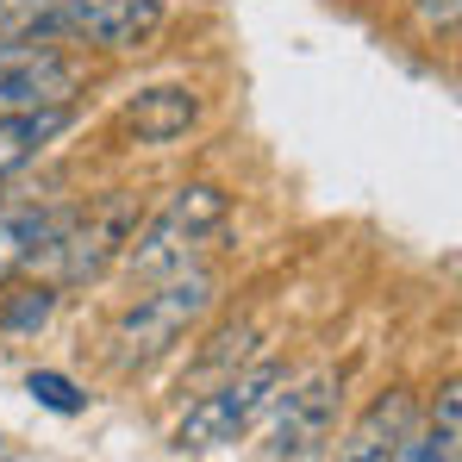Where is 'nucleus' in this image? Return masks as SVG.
<instances>
[{
	"label": "nucleus",
	"instance_id": "obj_1",
	"mask_svg": "<svg viewBox=\"0 0 462 462\" xmlns=\"http://www.w3.org/2000/svg\"><path fill=\"white\" fill-rule=\"evenodd\" d=\"M226 219H231L226 188H213V181H181L151 219L132 226L119 263H125V275H138V282L181 275V269H194V263L213 250V237L226 231Z\"/></svg>",
	"mask_w": 462,
	"mask_h": 462
},
{
	"label": "nucleus",
	"instance_id": "obj_2",
	"mask_svg": "<svg viewBox=\"0 0 462 462\" xmlns=\"http://www.w3.org/2000/svg\"><path fill=\"white\" fill-rule=\"evenodd\" d=\"M207 307H213V275H207L200 263L181 269V275H162L138 307L119 312V325H113V337H106V363H113L119 375L156 363L162 350H175V344L207 319Z\"/></svg>",
	"mask_w": 462,
	"mask_h": 462
},
{
	"label": "nucleus",
	"instance_id": "obj_3",
	"mask_svg": "<svg viewBox=\"0 0 462 462\" xmlns=\"http://www.w3.org/2000/svg\"><path fill=\"white\" fill-rule=\"evenodd\" d=\"M144 213H138V194H106L94 213L76 207L63 231L25 263V275H38V282H51V288H88L94 275H106L113 263H119V250H125V237L138 226Z\"/></svg>",
	"mask_w": 462,
	"mask_h": 462
},
{
	"label": "nucleus",
	"instance_id": "obj_4",
	"mask_svg": "<svg viewBox=\"0 0 462 462\" xmlns=\"http://www.w3.org/2000/svg\"><path fill=\"white\" fill-rule=\"evenodd\" d=\"M282 387H288V369H282V363H250V369H237V375H226L213 393H200V400L188 406V419L175 425V444H181V450L237 444V438L269 412V400H275Z\"/></svg>",
	"mask_w": 462,
	"mask_h": 462
},
{
	"label": "nucleus",
	"instance_id": "obj_5",
	"mask_svg": "<svg viewBox=\"0 0 462 462\" xmlns=\"http://www.w3.org/2000/svg\"><path fill=\"white\" fill-rule=\"evenodd\" d=\"M337 400H344V375L319 369L307 382H294L288 393H275V431H269V462H307L312 450L331 444L337 425Z\"/></svg>",
	"mask_w": 462,
	"mask_h": 462
},
{
	"label": "nucleus",
	"instance_id": "obj_6",
	"mask_svg": "<svg viewBox=\"0 0 462 462\" xmlns=\"http://www.w3.org/2000/svg\"><path fill=\"white\" fill-rule=\"evenodd\" d=\"M162 32V0H63L57 44H94V51H138Z\"/></svg>",
	"mask_w": 462,
	"mask_h": 462
},
{
	"label": "nucleus",
	"instance_id": "obj_7",
	"mask_svg": "<svg viewBox=\"0 0 462 462\" xmlns=\"http://www.w3.org/2000/svg\"><path fill=\"white\" fill-rule=\"evenodd\" d=\"M76 94H81V63H69L63 51H51V57L0 76V119L44 113V106H76Z\"/></svg>",
	"mask_w": 462,
	"mask_h": 462
},
{
	"label": "nucleus",
	"instance_id": "obj_8",
	"mask_svg": "<svg viewBox=\"0 0 462 462\" xmlns=\"http://www.w3.org/2000/svg\"><path fill=\"white\" fill-rule=\"evenodd\" d=\"M194 119H200V94L181 88V81H162V88L132 94L125 113H119V125H125L138 144H175V138L194 132Z\"/></svg>",
	"mask_w": 462,
	"mask_h": 462
},
{
	"label": "nucleus",
	"instance_id": "obj_9",
	"mask_svg": "<svg viewBox=\"0 0 462 462\" xmlns=\"http://www.w3.org/2000/svg\"><path fill=\"white\" fill-rule=\"evenodd\" d=\"M76 207H51V200H0V282L25 275V263L63 231Z\"/></svg>",
	"mask_w": 462,
	"mask_h": 462
},
{
	"label": "nucleus",
	"instance_id": "obj_10",
	"mask_svg": "<svg viewBox=\"0 0 462 462\" xmlns=\"http://www.w3.org/2000/svg\"><path fill=\"white\" fill-rule=\"evenodd\" d=\"M406 425H412V400H406V393H382V400L337 438V462H393V444H400Z\"/></svg>",
	"mask_w": 462,
	"mask_h": 462
},
{
	"label": "nucleus",
	"instance_id": "obj_11",
	"mask_svg": "<svg viewBox=\"0 0 462 462\" xmlns=\"http://www.w3.org/2000/svg\"><path fill=\"white\" fill-rule=\"evenodd\" d=\"M69 119H76V106H44V113H13V119H0V181L19 175V169H32L38 156L51 151V138L69 132Z\"/></svg>",
	"mask_w": 462,
	"mask_h": 462
},
{
	"label": "nucleus",
	"instance_id": "obj_12",
	"mask_svg": "<svg viewBox=\"0 0 462 462\" xmlns=\"http://www.w3.org/2000/svg\"><path fill=\"white\" fill-rule=\"evenodd\" d=\"M57 13H63V0H0V38L57 44Z\"/></svg>",
	"mask_w": 462,
	"mask_h": 462
},
{
	"label": "nucleus",
	"instance_id": "obj_13",
	"mask_svg": "<svg viewBox=\"0 0 462 462\" xmlns=\"http://www.w3.org/2000/svg\"><path fill=\"white\" fill-rule=\"evenodd\" d=\"M51 312H57V288H51V282H38V288H13V294L0 300V331H6V337L44 331Z\"/></svg>",
	"mask_w": 462,
	"mask_h": 462
},
{
	"label": "nucleus",
	"instance_id": "obj_14",
	"mask_svg": "<svg viewBox=\"0 0 462 462\" xmlns=\"http://www.w3.org/2000/svg\"><path fill=\"white\" fill-rule=\"evenodd\" d=\"M250 350H256V325H231V331L213 337V350L194 363V375H200V382H213V375L226 382V375H237V369L250 363Z\"/></svg>",
	"mask_w": 462,
	"mask_h": 462
},
{
	"label": "nucleus",
	"instance_id": "obj_15",
	"mask_svg": "<svg viewBox=\"0 0 462 462\" xmlns=\"http://www.w3.org/2000/svg\"><path fill=\"white\" fill-rule=\"evenodd\" d=\"M25 393L38 400V406H51V412H63V419H76V412H88V393H81L69 375H57V369H32L25 375Z\"/></svg>",
	"mask_w": 462,
	"mask_h": 462
},
{
	"label": "nucleus",
	"instance_id": "obj_16",
	"mask_svg": "<svg viewBox=\"0 0 462 462\" xmlns=\"http://www.w3.org/2000/svg\"><path fill=\"white\" fill-rule=\"evenodd\" d=\"M393 462H457V450H450L431 425H406L400 444H393Z\"/></svg>",
	"mask_w": 462,
	"mask_h": 462
},
{
	"label": "nucleus",
	"instance_id": "obj_17",
	"mask_svg": "<svg viewBox=\"0 0 462 462\" xmlns=\"http://www.w3.org/2000/svg\"><path fill=\"white\" fill-rule=\"evenodd\" d=\"M431 431L457 450V438H462V387L457 382H444V393H438V419H431Z\"/></svg>",
	"mask_w": 462,
	"mask_h": 462
},
{
	"label": "nucleus",
	"instance_id": "obj_18",
	"mask_svg": "<svg viewBox=\"0 0 462 462\" xmlns=\"http://www.w3.org/2000/svg\"><path fill=\"white\" fill-rule=\"evenodd\" d=\"M457 13H462V0H419V25L425 32H457Z\"/></svg>",
	"mask_w": 462,
	"mask_h": 462
},
{
	"label": "nucleus",
	"instance_id": "obj_19",
	"mask_svg": "<svg viewBox=\"0 0 462 462\" xmlns=\"http://www.w3.org/2000/svg\"><path fill=\"white\" fill-rule=\"evenodd\" d=\"M0 450H6V444H0Z\"/></svg>",
	"mask_w": 462,
	"mask_h": 462
}]
</instances>
